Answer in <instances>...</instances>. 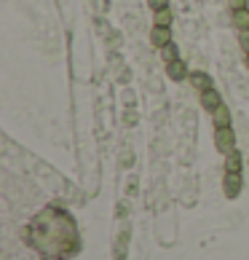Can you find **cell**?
I'll list each match as a JSON object with an SVG mask.
<instances>
[{"label":"cell","instance_id":"6","mask_svg":"<svg viewBox=\"0 0 249 260\" xmlns=\"http://www.w3.org/2000/svg\"><path fill=\"white\" fill-rule=\"evenodd\" d=\"M166 75L174 83H180V81H185V78H190V73H188V64L183 62V59H177V62H171V64H166Z\"/></svg>","mask_w":249,"mask_h":260},{"label":"cell","instance_id":"7","mask_svg":"<svg viewBox=\"0 0 249 260\" xmlns=\"http://www.w3.org/2000/svg\"><path fill=\"white\" fill-rule=\"evenodd\" d=\"M231 121H233V115H231V108H228V105H220V108L212 113V123H215V129L231 126Z\"/></svg>","mask_w":249,"mask_h":260},{"label":"cell","instance_id":"3","mask_svg":"<svg viewBox=\"0 0 249 260\" xmlns=\"http://www.w3.org/2000/svg\"><path fill=\"white\" fill-rule=\"evenodd\" d=\"M150 43L156 46V49H164L166 43H171V27H158V24H153V30H150Z\"/></svg>","mask_w":249,"mask_h":260},{"label":"cell","instance_id":"11","mask_svg":"<svg viewBox=\"0 0 249 260\" xmlns=\"http://www.w3.org/2000/svg\"><path fill=\"white\" fill-rule=\"evenodd\" d=\"M171 8H164V11H156V19H153V24H158V27H171Z\"/></svg>","mask_w":249,"mask_h":260},{"label":"cell","instance_id":"2","mask_svg":"<svg viewBox=\"0 0 249 260\" xmlns=\"http://www.w3.org/2000/svg\"><path fill=\"white\" fill-rule=\"evenodd\" d=\"M190 83H193V89L198 91V94H204V91H209V89H215V81H212V75L209 73H204V70H193L190 73V78H188Z\"/></svg>","mask_w":249,"mask_h":260},{"label":"cell","instance_id":"5","mask_svg":"<svg viewBox=\"0 0 249 260\" xmlns=\"http://www.w3.org/2000/svg\"><path fill=\"white\" fill-rule=\"evenodd\" d=\"M198 102H201V108H204V110L215 113L220 105H223V97H220V91H217V89H209V91H204V94L198 97Z\"/></svg>","mask_w":249,"mask_h":260},{"label":"cell","instance_id":"10","mask_svg":"<svg viewBox=\"0 0 249 260\" xmlns=\"http://www.w3.org/2000/svg\"><path fill=\"white\" fill-rule=\"evenodd\" d=\"M158 51H161V59H164L166 64H171V62H177V59H180V49L174 46V41L166 43L164 49H158Z\"/></svg>","mask_w":249,"mask_h":260},{"label":"cell","instance_id":"15","mask_svg":"<svg viewBox=\"0 0 249 260\" xmlns=\"http://www.w3.org/2000/svg\"><path fill=\"white\" fill-rule=\"evenodd\" d=\"M246 70H249V54H246Z\"/></svg>","mask_w":249,"mask_h":260},{"label":"cell","instance_id":"1","mask_svg":"<svg viewBox=\"0 0 249 260\" xmlns=\"http://www.w3.org/2000/svg\"><path fill=\"white\" fill-rule=\"evenodd\" d=\"M215 148L228 156V153L236 150V132L231 126H223V129H215Z\"/></svg>","mask_w":249,"mask_h":260},{"label":"cell","instance_id":"4","mask_svg":"<svg viewBox=\"0 0 249 260\" xmlns=\"http://www.w3.org/2000/svg\"><path fill=\"white\" fill-rule=\"evenodd\" d=\"M223 190H225L228 199H236L238 193H241V175H231V172H225Z\"/></svg>","mask_w":249,"mask_h":260},{"label":"cell","instance_id":"9","mask_svg":"<svg viewBox=\"0 0 249 260\" xmlns=\"http://www.w3.org/2000/svg\"><path fill=\"white\" fill-rule=\"evenodd\" d=\"M233 27L238 32L249 30V8H238V11H233Z\"/></svg>","mask_w":249,"mask_h":260},{"label":"cell","instance_id":"12","mask_svg":"<svg viewBox=\"0 0 249 260\" xmlns=\"http://www.w3.org/2000/svg\"><path fill=\"white\" fill-rule=\"evenodd\" d=\"M148 6H150V11L156 14V11H164V8H169V0H148Z\"/></svg>","mask_w":249,"mask_h":260},{"label":"cell","instance_id":"13","mask_svg":"<svg viewBox=\"0 0 249 260\" xmlns=\"http://www.w3.org/2000/svg\"><path fill=\"white\" fill-rule=\"evenodd\" d=\"M238 46H241V51H244V54H249V30L238 32Z\"/></svg>","mask_w":249,"mask_h":260},{"label":"cell","instance_id":"8","mask_svg":"<svg viewBox=\"0 0 249 260\" xmlns=\"http://www.w3.org/2000/svg\"><path fill=\"white\" fill-rule=\"evenodd\" d=\"M241 167H244V158H241V153L233 150V153H228L225 156V172H231V175H241Z\"/></svg>","mask_w":249,"mask_h":260},{"label":"cell","instance_id":"14","mask_svg":"<svg viewBox=\"0 0 249 260\" xmlns=\"http://www.w3.org/2000/svg\"><path fill=\"white\" fill-rule=\"evenodd\" d=\"M231 11H238V8H246V0H228Z\"/></svg>","mask_w":249,"mask_h":260}]
</instances>
